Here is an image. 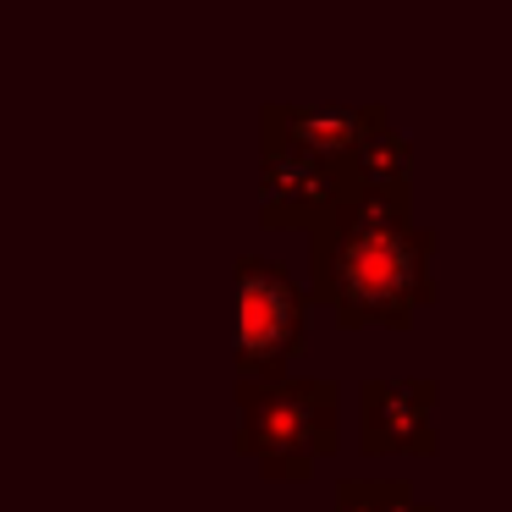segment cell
<instances>
[{"label": "cell", "instance_id": "cell-1", "mask_svg": "<svg viewBox=\"0 0 512 512\" xmlns=\"http://www.w3.org/2000/svg\"><path fill=\"white\" fill-rule=\"evenodd\" d=\"M435 248L441 237L413 221L408 204L342 188L309 226V303L336 314L342 331H408L435 303Z\"/></svg>", "mask_w": 512, "mask_h": 512}, {"label": "cell", "instance_id": "cell-2", "mask_svg": "<svg viewBox=\"0 0 512 512\" xmlns=\"http://www.w3.org/2000/svg\"><path fill=\"white\" fill-rule=\"evenodd\" d=\"M237 457L276 485H309L342 446V386L309 375L237 380Z\"/></svg>", "mask_w": 512, "mask_h": 512}, {"label": "cell", "instance_id": "cell-3", "mask_svg": "<svg viewBox=\"0 0 512 512\" xmlns=\"http://www.w3.org/2000/svg\"><path fill=\"white\" fill-rule=\"evenodd\" d=\"M237 287V342L232 364L237 380H276L292 369V358H303L309 347V292L276 265V259L243 254L232 265Z\"/></svg>", "mask_w": 512, "mask_h": 512}, {"label": "cell", "instance_id": "cell-4", "mask_svg": "<svg viewBox=\"0 0 512 512\" xmlns=\"http://www.w3.org/2000/svg\"><path fill=\"white\" fill-rule=\"evenodd\" d=\"M441 386L419 375L402 380H364L358 386V452L364 457H435Z\"/></svg>", "mask_w": 512, "mask_h": 512}, {"label": "cell", "instance_id": "cell-5", "mask_svg": "<svg viewBox=\"0 0 512 512\" xmlns=\"http://www.w3.org/2000/svg\"><path fill=\"white\" fill-rule=\"evenodd\" d=\"M342 188H347V177L336 166H325V160H314V155H298V149H287V144L259 138L254 199H259V226H265V232H292V226L309 232V226L336 204Z\"/></svg>", "mask_w": 512, "mask_h": 512}, {"label": "cell", "instance_id": "cell-6", "mask_svg": "<svg viewBox=\"0 0 512 512\" xmlns=\"http://www.w3.org/2000/svg\"><path fill=\"white\" fill-rule=\"evenodd\" d=\"M380 122H391L386 105H292V100H270L259 111V138L270 144H287L298 155H314L325 166H336L347 177V160L353 149L375 133Z\"/></svg>", "mask_w": 512, "mask_h": 512}, {"label": "cell", "instance_id": "cell-7", "mask_svg": "<svg viewBox=\"0 0 512 512\" xmlns=\"http://www.w3.org/2000/svg\"><path fill=\"white\" fill-rule=\"evenodd\" d=\"M408 182H413V144L391 122H380L353 149V160H347V188H364V193H380L391 204H408Z\"/></svg>", "mask_w": 512, "mask_h": 512}, {"label": "cell", "instance_id": "cell-8", "mask_svg": "<svg viewBox=\"0 0 512 512\" xmlns=\"http://www.w3.org/2000/svg\"><path fill=\"white\" fill-rule=\"evenodd\" d=\"M336 512H435L413 479H336Z\"/></svg>", "mask_w": 512, "mask_h": 512}]
</instances>
